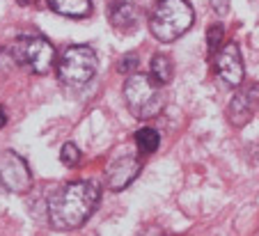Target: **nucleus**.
Segmentation results:
<instances>
[{
    "label": "nucleus",
    "instance_id": "nucleus-4",
    "mask_svg": "<svg viewBox=\"0 0 259 236\" xmlns=\"http://www.w3.org/2000/svg\"><path fill=\"white\" fill-rule=\"evenodd\" d=\"M97 64V51L92 46H69L58 60V78L69 87H83L94 78Z\"/></svg>",
    "mask_w": 259,
    "mask_h": 236
},
{
    "label": "nucleus",
    "instance_id": "nucleus-17",
    "mask_svg": "<svg viewBox=\"0 0 259 236\" xmlns=\"http://www.w3.org/2000/svg\"><path fill=\"white\" fill-rule=\"evenodd\" d=\"M136 67H138V55L136 53H126L117 64V69L122 71V74H126V76H131Z\"/></svg>",
    "mask_w": 259,
    "mask_h": 236
},
{
    "label": "nucleus",
    "instance_id": "nucleus-2",
    "mask_svg": "<svg viewBox=\"0 0 259 236\" xmlns=\"http://www.w3.org/2000/svg\"><path fill=\"white\" fill-rule=\"evenodd\" d=\"M124 101L136 119H154L165 108V92L152 76L131 74L124 83Z\"/></svg>",
    "mask_w": 259,
    "mask_h": 236
},
{
    "label": "nucleus",
    "instance_id": "nucleus-9",
    "mask_svg": "<svg viewBox=\"0 0 259 236\" xmlns=\"http://www.w3.org/2000/svg\"><path fill=\"white\" fill-rule=\"evenodd\" d=\"M108 21L117 32H136L140 25V10L128 0H113L108 5Z\"/></svg>",
    "mask_w": 259,
    "mask_h": 236
},
{
    "label": "nucleus",
    "instance_id": "nucleus-5",
    "mask_svg": "<svg viewBox=\"0 0 259 236\" xmlns=\"http://www.w3.org/2000/svg\"><path fill=\"white\" fill-rule=\"evenodd\" d=\"M16 60H19V67H28L32 74H46L51 71L55 62V49L49 39L37 35L30 37H19V39L12 44Z\"/></svg>",
    "mask_w": 259,
    "mask_h": 236
},
{
    "label": "nucleus",
    "instance_id": "nucleus-7",
    "mask_svg": "<svg viewBox=\"0 0 259 236\" xmlns=\"http://www.w3.org/2000/svg\"><path fill=\"white\" fill-rule=\"evenodd\" d=\"M215 71L218 78L230 87H239L245 78V69H243V60H241V51L234 41L223 44V49L215 53Z\"/></svg>",
    "mask_w": 259,
    "mask_h": 236
},
{
    "label": "nucleus",
    "instance_id": "nucleus-8",
    "mask_svg": "<svg viewBox=\"0 0 259 236\" xmlns=\"http://www.w3.org/2000/svg\"><path fill=\"white\" fill-rule=\"evenodd\" d=\"M259 108V83H250L243 89L234 94L227 108V119L232 126H243L252 119V115Z\"/></svg>",
    "mask_w": 259,
    "mask_h": 236
},
{
    "label": "nucleus",
    "instance_id": "nucleus-16",
    "mask_svg": "<svg viewBox=\"0 0 259 236\" xmlns=\"http://www.w3.org/2000/svg\"><path fill=\"white\" fill-rule=\"evenodd\" d=\"M16 67H19V60H16L12 46L0 49V71H12V69H16Z\"/></svg>",
    "mask_w": 259,
    "mask_h": 236
},
{
    "label": "nucleus",
    "instance_id": "nucleus-12",
    "mask_svg": "<svg viewBox=\"0 0 259 236\" xmlns=\"http://www.w3.org/2000/svg\"><path fill=\"white\" fill-rule=\"evenodd\" d=\"M149 71H152V78L156 80L158 85H165L172 80V74H175V67H172V60L167 55L158 53L152 58V64H149Z\"/></svg>",
    "mask_w": 259,
    "mask_h": 236
},
{
    "label": "nucleus",
    "instance_id": "nucleus-14",
    "mask_svg": "<svg viewBox=\"0 0 259 236\" xmlns=\"http://www.w3.org/2000/svg\"><path fill=\"white\" fill-rule=\"evenodd\" d=\"M225 30H223V25L220 23H213L209 30H206V51H209L211 55H215L220 49H223V44H225Z\"/></svg>",
    "mask_w": 259,
    "mask_h": 236
},
{
    "label": "nucleus",
    "instance_id": "nucleus-19",
    "mask_svg": "<svg viewBox=\"0 0 259 236\" xmlns=\"http://www.w3.org/2000/svg\"><path fill=\"white\" fill-rule=\"evenodd\" d=\"M19 3H25V0H19Z\"/></svg>",
    "mask_w": 259,
    "mask_h": 236
},
{
    "label": "nucleus",
    "instance_id": "nucleus-10",
    "mask_svg": "<svg viewBox=\"0 0 259 236\" xmlns=\"http://www.w3.org/2000/svg\"><path fill=\"white\" fill-rule=\"evenodd\" d=\"M138 172H140V161L138 158H133V156L117 158V161H113L108 165V172H106L108 186L113 188V191H124L138 177Z\"/></svg>",
    "mask_w": 259,
    "mask_h": 236
},
{
    "label": "nucleus",
    "instance_id": "nucleus-1",
    "mask_svg": "<svg viewBox=\"0 0 259 236\" xmlns=\"http://www.w3.org/2000/svg\"><path fill=\"white\" fill-rule=\"evenodd\" d=\"M101 188L94 181H71L53 193L49 202V220L55 229H76L94 213Z\"/></svg>",
    "mask_w": 259,
    "mask_h": 236
},
{
    "label": "nucleus",
    "instance_id": "nucleus-6",
    "mask_svg": "<svg viewBox=\"0 0 259 236\" xmlns=\"http://www.w3.org/2000/svg\"><path fill=\"white\" fill-rule=\"evenodd\" d=\"M0 186L10 193H25L32 186V174L25 158L12 149L0 152Z\"/></svg>",
    "mask_w": 259,
    "mask_h": 236
},
{
    "label": "nucleus",
    "instance_id": "nucleus-13",
    "mask_svg": "<svg viewBox=\"0 0 259 236\" xmlns=\"http://www.w3.org/2000/svg\"><path fill=\"white\" fill-rule=\"evenodd\" d=\"M136 145L140 149V154H154L158 149V145H161V135H158V131L145 126L136 133Z\"/></svg>",
    "mask_w": 259,
    "mask_h": 236
},
{
    "label": "nucleus",
    "instance_id": "nucleus-15",
    "mask_svg": "<svg viewBox=\"0 0 259 236\" xmlns=\"http://www.w3.org/2000/svg\"><path fill=\"white\" fill-rule=\"evenodd\" d=\"M60 161L64 163V165H78V161H80V149L76 147L73 143H67V145H62V152H60Z\"/></svg>",
    "mask_w": 259,
    "mask_h": 236
},
{
    "label": "nucleus",
    "instance_id": "nucleus-11",
    "mask_svg": "<svg viewBox=\"0 0 259 236\" xmlns=\"http://www.w3.org/2000/svg\"><path fill=\"white\" fill-rule=\"evenodd\" d=\"M49 5L55 14L69 16V19H85L92 12L90 0H49Z\"/></svg>",
    "mask_w": 259,
    "mask_h": 236
},
{
    "label": "nucleus",
    "instance_id": "nucleus-3",
    "mask_svg": "<svg viewBox=\"0 0 259 236\" xmlns=\"http://www.w3.org/2000/svg\"><path fill=\"white\" fill-rule=\"evenodd\" d=\"M193 21H195V12L188 0H161L152 12L149 30L158 41L170 44L181 35H186Z\"/></svg>",
    "mask_w": 259,
    "mask_h": 236
},
{
    "label": "nucleus",
    "instance_id": "nucleus-18",
    "mask_svg": "<svg viewBox=\"0 0 259 236\" xmlns=\"http://www.w3.org/2000/svg\"><path fill=\"white\" fill-rule=\"evenodd\" d=\"M5 124H7V115H5V110L0 108V128L5 126Z\"/></svg>",
    "mask_w": 259,
    "mask_h": 236
}]
</instances>
